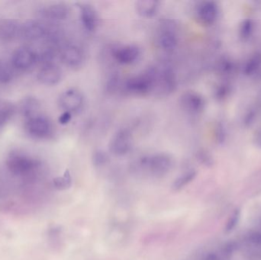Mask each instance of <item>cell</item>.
Listing matches in <instances>:
<instances>
[{
    "mask_svg": "<svg viewBox=\"0 0 261 260\" xmlns=\"http://www.w3.org/2000/svg\"><path fill=\"white\" fill-rule=\"evenodd\" d=\"M6 166L11 174L27 180H34L39 167L36 160L19 152H12L8 156Z\"/></svg>",
    "mask_w": 261,
    "mask_h": 260,
    "instance_id": "6da1fadb",
    "label": "cell"
},
{
    "mask_svg": "<svg viewBox=\"0 0 261 260\" xmlns=\"http://www.w3.org/2000/svg\"><path fill=\"white\" fill-rule=\"evenodd\" d=\"M153 72V92L158 96H166L171 94L177 86L176 75L168 65L152 67Z\"/></svg>",
    "mask_w": 261,
    "mask_h": 260,
    "instance_id": "7a4b0ae2",
    "label": "cell"
},
{
    "mask_svg": "<svg viewBox=\"0 0 261 260\" xmlns=\"http://www.w3.org/2000/svg\"><path fill=\"white\" fill-rule=\"evenodd\" d=\"M143 171L155 177H162L168 174L173 166V158L166 153H158L145 156L139 160Z\"/></svg>",
    "mask_w": 261,
    "mask_h": 260,
    "instance_id": "3957f363",
    "label": "cell"
},
{
    "mask_svg": "<svg viewBox=\"0 0 261 260\" xmlns=\"http://www.w3.org/2000/svg\"><path fill=\"white\" fill-rule=\"evenodd\" d=\"M125 91L132 96H143L149 94L153 90V68L128 79L124 84Z\"/></svg>",
    "mask_w": 261,
    "mask_h": 260,
    "instance_id": "277c9868",
    "label": "cell"
},
{
    "mask_svg": "<svg viewBox=\"0 0 261 260\" xmlns=\"http://www.w3.org/2000/svg\"><path fill=\"white\" fill-rule=\"evenodd\" d=\"M133 143V137L129 130L122 128L115 133L110 140L109 150L116 157L126 155L130 151Z\"/></svg>",
    "mask_w": 261,
    "mask_h": 260,
    "instance_id": "5b68a950",
    "label": "cell"
},
{
    "mask_svg": "<svg viewBox=\"0 0 261 260\" xmlns=\"http://www.w3.org/2000/svg\"><path fill=\"white\" fill-rule=\"evenodd\" d=\"M84 98L82 93L76 89H69L60 96L58 104L61 109L67 112L74 113L83 107Z\"/></svg>",
    "mask_w": 261,
    "mask_h": 260,
    "instance_id": "8992f818",
    "label": "cell"
},
{
    "mask_svg": "<svg viewBox=\"0 0 261 260\" xmlns=\"http://www.w3.org/2000/svg\"><path fill=\"white\" fill-rule=\"evenodd\" d=\"M25 129L32 137L41 139L47 137L50 134L51 125L45 117L37 114L28 119Z\"/></svg>",
    "mask_w": 261,
    "mask_h": 260,
    "instance_id": "52a82bcc",
    "label": "cell"
},
{
    "mask_svg": "<svg viewBox=\"0 0 261 260\" xmlns=\"http://www.w3.org/2000/svg\"><path fill=\"white\" fill-rule=\"evenodd\" d=\"M38 61V55L29 47H19L12 53V66L18 70H28L33 67Z\"/></svg>",
    "mask_w": 261,
    "mask_h": 260,
    "instance_id": "ba28073f",
    "label": "cell"
},
{
    "mask_svg": "<svg viewBox=\"0 0 261 260\" xmlns=\"http://www.w3.org/2000/svg\"><path fill=\"white\" fill-rule=\"evenodd\" d=\"M181 108L189 114H197L204 109L203 98L194 92H186L179 99Z\"/></svg>",
    "mask_w": 261,
    "mask_h": 260,
    "instance_id": "9c48e42d",
    "label": "cell"
},
{
    "mask_svg": "<svg viewBox=\"0 0 261 260\" xmlns=\"http://www.w3.org/2000/svg\"><path fill=\"white\" fill-rule=\"evenodd\" d=\"M61 57L64 64L73 69L80 68L84 62V54L81 47L70 44L61 50Z\"/></svg>",
    "mask_w": 261,
    "mask_h": 260,
    "instance_id": "30bf717a",
    "label": "cell"
},
{
    "mask_svg": "<svg viewBox=\"0 0 261 260\" xmlns=\"http://www.w3.org/2000/svg\"><path fill=\"white\" fill-rule=\"evenodd\" d=\"M141 50L135 44L120 46L113 50V56L119 64L130 65L138 61Z\"/></svg>",
    "mask_w": 261,
    "mask_h": 260,
    "instance_id": "8fae6325",
    "label": "cell"
},
{
    "mask_svg": "<svg viewBox=\"0 0 261 260\" xmlns=\"http://www.w3.org/2000/svg\"><path fill=\"white\" fill-rule=\"evenodd\" d=\"M62 79V71L56 64L48 63L43 65L38 73L40 82L46 85H55Z\"/></svg>",
    "mask_w": 261,
    "mask_h": 260,
    "instance_id": "7c38bea8",
    "label": "cell"
},
{
    "mask_svg": "<svg viewBox=\"0 0 261 260\" xmlns=\"http://www.w3.org/2000/svg\"><path fill=\"white\" fill-rule=\"evenodd\" d=\"M161 27L158 44L163 50L166 51H172L176 48L178 44L177 35L175 31L174 24L169 22L164 23Z\"/></svg>",
    "mask_w": 261,
    "mask_h": 260,
    "instance_id": "4fadbf2b",
    "label": "cell"
},
{
    "mask_svg": "<svg viewBox=\"0 0 261 260\" xmlns=\"http://www.w3.org/2000/svg\"><path fill=\"white\" fill-rule=\"evenodd\" d=\"M81 24L87 32H94L98 26V15L94 8L88 3H77Z\"/></svg>",
    "mask_w": 261,
    "mask_h": 260,
    "instance_id": "5bb4252c",
    "label": "cell"
},
{
    "mask_svg": "<svg viewBox=\"0 0 261 260\" xmlns=\"http://www.w3.org/2000/svg\"><path fill=\"white\" fill-rule=\"evenodd\" d=\"M219 15V7L213 1L202 2L196 9V16L201 23L204 24H213Z\"/></svg>",
    "mask_w": 261,
    "mask_h": 260,
    "instance_id": "9a60e30c",
    "label": "cell"
},
{
    "mask_svg": "<svg viewBox=\"0 0 261 260\" xmlns=\"http://www.w3.org/2000/svg\"><path fill=\"white\" fill-rule=\"evenodd\" d=\"M46 30L41 23L27 20L21 24L20 36L27 40H38L45 35Z\"/></svg>",
    "mask_w": 261,
    "mask_h": 260,
    "instance_id": "2e32d148",
    "label": "cell"
},
{
    "mask_svg": "<svg viewBox=\"0 0 261 260\" xmlns=\"http://www.w3.org/2000/svg\"><path fill=\"white\" fill-rule=\"evenodd\" d=\"M21 24L17 20H2L0 21V38L4 41H9L20 36Z\"/></svg>",
    "mask_w": 261,
    "mask_h": 260,
    "instance_id": "e0dca14e",
    "label": "cell"
},
{
    "mask_svg": "<svg viewBox=\"0 0 261 260\" xmlns=\"http://www.w3.org/2000/svg\"><path fill=\"white\" fill-rule=\"evenodd\" d=\"M161 3L156 0H140L135 3L136 12L142 18H151L159 12Z\"/></svg>",
    "mask_w": 261,
    "mask_h": 260,
    "instance_id": "ac0fdd59",
    "label": "cell"
},
{
    "mask_svg": "<svg viewBox=\"0 0 261 260\" xmlns=\"http://www.w3.org/2000/svg\"><path fill=\"white\" fill-rule=\"evenodd\" d=\"M41 13L50 19L64 20L68 17L70 9L64 3H55L44 8Z\"/></svg>",
    "mask_w": 261,
    "mask_h": 260,
    "instance_id": "d6986e66",
    "label": "cell"
},
{
    "mask_svg": "<svg viewBox=\"0 0 261 260\" xmlns=\"http://www.w3.org/2000/svg\"><path fill=\"white\" fill-rule=\"evenodd\" d=\"M196 172L193 170L188 171L185 174L178 177L173 184V189L174 191L181 190L182 188L185 187L190 182L193 181L196 177Z\"/></svg>",
    "mask_w": 261,
    "mask_h": 260,
    "instance_id": "ffe728a7",
    "label": "cell"
},
{
    "mask_svg": "<svg viewBox=\"0 0 261 260\" xmlns=\"http://www.w3.org/2000/svg\"><path fill=\"white\" fill-rule=\"evenodd\" d=\"M53 183L58 190L63 191L68 189L72 185V178L70 172L67 170L62 177L54 179Z\"/></svg>",
    "mask_w": 261,
    "mask_h": 260,
    "instance_id": "44dd1931",
    "label": "cell"
},
{
    "mask_svg": "<svg viewBox=\"0 0 261 260\" xmlns=\"http://www.w3.org/2000/svg\"><path fill=\"white\" fill-rule=\"evenodd\" d=\"M38 108V103L36 99L29 98L22 105V111L24 115L29 119L32 116L37 115L36 111Z\"/></svg>",
    "mask_w": 261,
    "mask_h": 260,
    "instance_id": "7402d4cb",
    "label": "cell"
},
{
    "mask_svg": "<svg viewBox=\"0 0 261 260\" xmlns=\"http://www.w3.org/2000/svg\"><path fill=\"white\" fill-rule=\"evenodd\" d=\"M109 161V157L105 151L97 150L93 154V163L96 167L105 166Z\"/></svg>",
    "mask_w": 261,
    "mask_h": 260,
    "instance_id": "603a6c76",
    "label": "cell"
},
{
    "mask_svg": "<svg viewBox=\"0 0 261 260\" xmlns=\"http://www.w3.org/2000/svg\"><path fill=\"white\" fill-rule=\"evenodd\" d=\"M13 73L9 66L4 63L0 62V82L7 83L12 80Z\"/></svg>",
    "mask_w": 261,
    "mask_h": 260,
    "instance_id": "cb8c5ba5",
    "label": "cell"
},
{
    "mask_svg": "<svg viewBox=\"0 0 261 260\" xmlns=\"http://www.w3.org/2000/svg\"><path fill=\"white\" fill-rule=\"evenodd\" d=\"M12 113H13V108L10 105L5 104L4 105L0 107V128L3 127L12 117Z\"/></svg>",
    "mask_w": 261,
    "mask_h": 260,
    "instance_id": "d4e9b609",
    "label": "cell"
},
{
    "mask_svg": "<svg viewBox=\"0 0 261 260\" xmlns=\"http://www.w3.org/2000/svg\"><path fill=\"white\" fill-rule=\"evenodd\" d=\"M253 21L251 19H245L242 21L241 24L240 32L242 38H248L251 35V32H253Z\"/></svg>",
    "mask_w": 261,
    "mask_h": 260,
    "instance_id": "484cf974",
    "label": "cell"
},
{
    "mask_svg": "<svg viewBox=\"0 0 261 260\" xmlns=\"http://www.w3.org/2000/svg\"><path fill=\"white\" fill-rule=\"evenodd\" d=\"M239 218H240V212L239 210L236 211L230 217L229 220L227 223L226 230L230 232V230H233L239 222Z\"/></svg>",
    "mask_w": 261,
    "mask_h": 260,
    "instance_id": "4316f807",
    "label": "cell"
},
{
    "mask_svg": "<svg viewBox=\"0 0 261 260\" xmlns=\"http://www.w3.org/2000/svg\"><path fill=\"white\" fill-rule=\"evenodd\" d=\"M72 119V114L70 112H67V111H64L62 114L60 116L59 119H58V122L61 125H67L69 122L71 121Z\"/></svg>",
    "mask_w": 261,
    "mask_h": 260,
    "instance_id": "83f0119b",
    "label": "cell"
},
{
    "mask_svg": "<svg viewBox=\"0 0 261 260\" xmlns=\"http://www.w3.org/2000/svg\"><path fill=\"white\" fill-rule=\"evenodd\" d=\"M254 140L255 145L261 148V128H260V129L255 133V134H254Z\"/></svg>",
    "mask_w": 261,
    "mask_h": 260,
    "instance_id": "f1b7e54d",
    "label": "cell"
},
{
    "mask_svg": "<svg viewBox=\"0 0 261 260\" xmlns=\"http://www.w3.org/2000/svg\"><path fill=\"white\" fill-rule=\"evenodd\" d=\"M203 260H222L218 255L215 253H210L204 257Z\"/></svg>",
    "mask_w": 261,
    "mask_h": 260,
    "instance_id": "f546056e",
    "label": "cell"
}]
</instances>
